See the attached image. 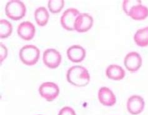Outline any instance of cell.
Here are the masks:
<instances>
[{"label": "cell", "instance_id": "4fadbf2b", "mask_svg": "<svg viewBox=\"0 0 148 115\" xmlns=\"http://www.w3.org/2000/svg\"><path fill=\"white\" fill-rule=\"evenodd\" d=\"M127 15L135 20H144L148 16V8L141 3L137 4L131 8Z\"/></svg>", "mask_w": 148, "mask_h": 115}, {"label": "cell", "instance_id": "5b68a950", "mask_svg": "<svg viewBox=\"0 0 148 115\" xmlns=\"http://www.w3.org/2000/svg\"><path fill=\"white\" fill-rule=\"evenodd\" d=\"M79 14V11L76 8H70L66 9L61 17V25L67 30H75V23Z\"/></svg>", "mask_w": 148, "mask_h": 115}, {"label": "cell", "instance_id": "2e32d148", "mask_svg": "<svg viewBox=\"0 0 148 115\" xmlns=\"http://www.w3.org/2000/svg\"><path fill=\"white\" fill-rule=\"evenodd\" d=\"M134 40L139 47L148 46V26L138 29L134 36Z\"/></svg>", "mask_w": 148, "mask_h": 115}, {"label": "cell", "instance_id": "44dd1931", "mask_svg": "<svg viewBox=\"0 0 148 115\" xmlns=\"http://www.w3.org/2000/svg\"><path fill=\"white\" fill-rule=\"evenodd\" d=\"M0 57H1V62L5 60L8 55V49L2 43H0Z\"/></svg>", "mask_w": 148, "mask_h": 115}, {"label": "cell", "instance_id": "9a60e30c", "mask_svg": "<svg viewBox=\"0 0 148 115\" xmlns=\"http://www.w3.org/2000/svg\"><path fill=\"white\" fill-rule=\"evenodd\" d=\"M49 15L48 10L44 6H40L35 10L34 18L39 26H43L47 24Z\"/></svg>", "mask_w": 148, "mask_h": 115}, {"label": "cell", "instance_id": "277c9868", "mask_svg": "<svg viewBox=\"0 0 148 115\" xmlns=\"http://www.w3.org/2000/svg\"><path fill=\"white\" fill-rule=\"evenodd\" d=\"M39 93L46 101H52L60 93L59 87L53 82L42 83L39 88Z\"/></svg>", "mask_w": 148, "mask_h": 115}, {"label": "cell", "instance_id": "30bf717a", "mask_svg": "<svg viewBox=\"0 0 148 115\" xmlns=\"http://www.w3.org/2000/svg\"><path fill=\"white\" fill-rule=\"evenodd\" d=\"M18 35L25 40H30L34 37L36 29L34 25L30 21H23L18 26Z\"/></svg>", "mask_w": 148, "mask_h": 115}, {"label": "cell", "instance_id": "ac0fdd59", "mask_svg": "<svg viewBox=\"0 0 148 115\" xmlns=\"http://www.w3.org/2000/svg\"><path fill=\"white\" fill-rule=\"evenodd\" d=\"M64 0H49L48 6L49 11L53 13H59L64 7Z\"/></svg>", "mask_w": 148, "mask_h": 115}, {"label": "cell", "instance_id": "d6986e66", "mask_svg": "<svg viewBox=\"0 0 148 115\" xmlns=\"http://www.w3.org/2000/svg\"><path fill=\"white\" fill-rule=\"evenodd\" d=\"M139 3H141V1H138V0H124L123 3V8L124 11L127 14L129 11L132 6Z\"/></svg>", "mask_w": 148, "mask_h": 115}, {"label": "cell", "instance_id": "3957f363", "mask_svg": "<svg viewBox=\"0 0 148 115\" xmlns=\"http://www.w3.org/2000/svg\"><path fill=\"white\" fill-rule=\"evenodd\" d=\"M26 11L24 3L18 0H11L6 3L5 6L6 16L13 20H19L24 17Z\"/></svg>", "mask_w": 148, "mask_h": 115}, {"label": "cell", "instance_id": "ba28073f", "mask_svg": "<svg viewBox=\"0 0 148 115\" xmlns=\"http://www.w3.org/2000/svg\"><path fill=\"white\" fill-rule=\"evenodd\" d=\"M93 25V18L86 13H80L75 23V29L77 32H86L90 29Z\"/></svg>", "mask_w": 148, "mask_h": 115}, {"label": "cell", "instance_id": "8992f818", "mask_svg": "<svg viewBox=\"0 0 148 115\" xmlns=\"http://www.w3.org/2000/svg\"><path fill=\"white\" fill-rule=\"evenodd\" d=\"M42 60L46 66L50 68H56L61 63V55L55 49H47L43 53Z\"/></svg>", "mask_w": 148, "mask_h": 115}, {"label": "cell", "instance_id": "5bb4252c", "mask_svg": "<svg viewBox=\"0 0 148 115\" xmlns=\"http://www.w3.org/2000/svg\"><path fill=\"white\" fill-rule=\"evenodd\" d=\"M106 76L113 80H121L125 76L126 73L123 68L118 64H110L106 68Z\"/></svg>", "mask_w": 148, "mask_h": 115}, {"label": "cell", "instance_id": "52a82bcc", "mask_svg": "<svg viewBox=\"0 0 148 115\" xmlns=\"http://www.w3.org/2000/svg\"><path fill=\"white\" fill-rule=\"evenodd\" d=\"M124 66L128 71L135 72L138 71L141 66L142 57L137 52H130L124 57Z\"/></svg>", "mask_w": 148, "mask_h": 115}, {"label": "cell", "instance_id": "6da1fadb", "mask_svg": "<svg viewBox=\"0 0 148 115\" xmlns=\"http://www.w3.org/2000/svg\"><path fill=\"white\" fill-rule=\"evenodd\" d=\"M66 77L69 83L78 87L86 86L90 80L88 71L84 67L78 65L69 68Z\"/></svg>", "mask_w": 148, "mask_h": 115}, {"label": "cell", "instance_id": "8fae6325", "mask_svg": "<svg viewBox=\"0 0 148 115\" xmlns=\"http://www.w3.org/2000/svg\"><path fill=\"white\" fill-rule=\"evenodd\" d=\"M98 99L101 104L106 106H113L116 102L114 94L110 88L101 87L98 92Z\"/></svg>", "mask_w": 148, "mask_h": 115}, {"label": "cell", "instance_id": "7402d4cb", "mask_svg": "<svg viewBox=\"0 0 148 115\" xmlns=\"http://www.w3.org/2000/svg\"><path fill=\"white\" fill-rule=\"evenodd\" d=\"M38 115H41V114H38Z\"/></svg>", "mask_w": 148, "mask_h": 115}, {"label": "cell", "instance_id": "e0dca14e", "mask_svg": "<svg viewBox=\"0 0 148 115\" xmlns=\"http://www.w3.org/2000/svg\"><path fill=\"white\" fill-rule=\"evenodd\" d=\"M13 26L11 23L6 19L0 20V37L5 38L8 37L12 33Z\"/></svg>", "mask_w": 148, "mask_h": 115}, {"label": "cell", "instance_id": "9c48e42d", "mask_svg": "<svg viewBox=\"0 0 148 115\" xmlns=\"http://www.w3.org/2000/svg\"><path fill=\"white\" fill-rule=\"evenodd\" d=\"M145 108L144 99L138 95H132L128 98L127 101V109L132 114L141 113Z\"/></svg>", "mask_w": 148, "mask_h": 115}, {"label": "cell", "instance_id": "7a4b0ae2", "mask_svg": "<svg viewBox=\"0 0 148 115\" xmlns=\"http://www.w3.org/2000/svg\"><path fill=\"white\" fill-rule=\"evenodd\" d=\"M40 51L36 46L26 44L19 51V57L23 63L26 65H34L40 58Z\"/></svg>", "mask_w": 148, "mask_h": 115}, {"label": "cell", "instance_id": "7c38bea8", "mask_svg": "<svg viewBox=\"0 0 148 115\" xmlns=\"http://www.w3.org/2000/svg\"><path fill=\"white\" fill-rule=\"evenodd\" d=\"M67 56L69 60L73 62H81L86 56L85 49L80 45H73L67 50Z\"/></svg>", "mask_w": 148, "mask_h": 115}, {"label": "cell", "instance_id": "ffe728a7", "mask_svg": "<svg viewBox=\"0 0 148 115\" xmlns=\"http://www.w3.org/2000/svg\"><path fill=\"white\" fill-rule=\"evenodd\" d=\"M58 115H76V113L71 107L65 106L62 108L59 112Z\"/></svg>", "mask_w": 148, "mask_h": 115}]
</instances>
